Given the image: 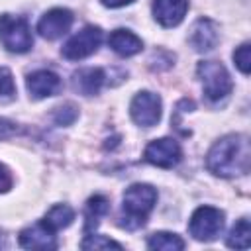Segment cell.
Masks as SVG:
<instances>
[{"label":"cell","mask_w":251,"mask_h":251,"mask_svg":"<svg viewBox=\"0 0 251 251\" xmlns=\"http://www.w3.org/2000/svg\"><path fill=\"white\" fill-rule=\"evenodd\" d=\"M131 120L141 127H151L161 120V98L155 92H137L129 104Z\"/></svg>","instance_id":"7"},{"label":"cell","mask_w":251,"mask_h":251,"mask_svg":"<svg viewBox=\"0 0 251 251\" xmlns=\"http://www.w3.org/2000/svg\"><path fill=\"white\" fill-rule=\"evenodd\" d=\"M188 41L190 45L204 53V51H212L218 41H220V31H218V24L212 22L210 18H200L194 22L192 29H190V35H188Z\"/></svg>","instance_id":"10"},{"label":"cell","mask_w":251,"mask_h":251,"mask_svg":"<svg viewBox=\"0 0 251 251\" xmlns=\"http://www.w3.org/2000/svg\"><path fill=\"white\" fill-rule=\"evenodd\" d=\"M76 116H78V112H76V108H75L73 104H65V106H61V108H57V110L53 112V120H55V124H59V126H69V124H73V122L76 120Z\"/></svg>","instance_id":"23"},{"label":"cell","mask_w":251,"mask_h":251,"mask_svg":"<svg viewBox=\"0 0 251 251\" xmlns=\"http://www.w3.org/2000/svg\"><path fill=\"white\" fill-rule=\"evenodd\" d=\"M73 24V14L67 8H53L49 12H45L37 24V31L41 33V37L45 39H57L63 33L69 31Z\"/></svg>","instance_id":"9"},{"label":"cell","mask_w":251,"mask_h":251,"mask_svg":"<svg viewBox=\"0 0 251 251\" xmlns=\"http://www.w3.org/2000/svg\"><path fill=\"white\" fill-rule=\"evenodd\" d=\"M180 157H182L180 145L171 137L155 139L143 151V159L155 167H161V169H173L180 161Z\"/></svg>","instance_id":"8"},{"label":"cell","mask_w":251,"mask_h":251,"mask_svg":"<svg viewBox=\"0 0 251 251\" xmlns=\"http://www.w3.org/2000/svg\"><path fill=\"white\" fill-rule=\"evenodd\" d=\"M10 188H12V175L4 165H0V192H6Z\"/></svg>","instance_id":"24"},{"label":"cell","mask_w":251,"mask_h":251,"mask_svg":"<svg viewBox=\"0 0 251 251\" xmlns=\"http://www.w3.org/2000/svg\"><path fill=\"white\" fill-rule=\"evenodd\" d=\"M196 73H198V76L204 84V94H206L208 100H214V102L222 100L233 88L229 73L218 61H200Z\"/></svg>","instance_id":"4"},{"label":"cell","mask_w":251,"mask_h":251,"mask_svg":"<svg viewBox=\"0 0 251 251\" xmlns=\"http://www.w3.org/2000/svg\"><path fill=\"white\" fill-rule=\"evenodd\" d=\"M27 90L33 98H45V96H53L61 90V78L53 73V71H35L27 76L25 80Z\"/></svg>","instance_id":"13"},{"label":"cell","mask_w":251,"mask_h":251,"mask_svg":"<svg viewBox=\"0 0 251 251\" xmlns=\"http://www.w3.org/2000/svg\"><path fill=\"white\" fill-rule=\"evenodd\" d=\"M16 131H18L16 124H12V122H8V120H0V139H6V137H10V135H14Z\"/></svg>","instance_id":"25"},{"label":"cell","mask_w":251,"mask_h":251,"mask_svg":"<svg viewBox=\"0 0 251 251\" xmlns=\"http://www.w3.org/2000/svg\"><path fill=\"white\" fill-rule=\"evenodd\" d=\"M224 227V212L214 206H200L190 216L188 229L198 241H212L222 233Z\"/></svg>","instance_id":"5"},{"label":"cell","mask_w":251,"mask_h":251,"mask_svg":"<svg viewBox=\"0 0 251 251\" xmlns=\"http://www.w3.org/2000/svg\"><path fill=\"white\" fill-rule=\"evenodd\" d=\"M80 247L82 249H122V245L106 235H86L82 241H80Z\"/></svg>","instance_id":"20"},{"label":"cell","mask_w":251,"mask_h":251,"mask_svg":"<svg viewBox=\"0 0 251 251\" xmlns=\"http://www.w3.org/2000/svg\"><path fill=\"white\" fill-rule=\"evenodd\" d=\"M108 212H110V202H108L106 196H102V194L90 196L88 202H86V212H84V218H86L84 231L88 233V231L96 229V226L100 224V218L106 216Z\"/></svg>","instance_id":"16"},{"label":"cell","mask_w":251,"mask_h":251,"mask_svg":"<svg viewBox=\"0 0 251 251\" xmlns=\"http://www.w3.org/2000/svg\"><path fill=\"white\" fill-rule=\"evenodd\" d=\"M104 78L106 76H104L102 69H94V67L82 69V71H78L75 75V88L84 96H92L102 88Z\"/></svg>","instance_id":"15"},{"label":"cell","mask_w":251,"mask_h":251,"mask_svg":"<svg viewBox=\"0 0 251 251\" xmlns=\"http://www.w3.org/2000/svg\"><path fill=\"white\" fill-rule=\"evenodd\" d=\"M188 0H153V16L163 27H175L184 20Z\"/></svg>","instance_id":"11"},{"label":"cell","mask_w":251,"mask_h":251,"mask_svg":"<svg viewBox=\"0 0 251 251\" xmlns=\"http://www.w3.org/2000/svg\"><path fill=\"white\" fill-rule=\"evenodd\" d=\"M108 43L122 57H131V55L139 53L141 47H143V41L135 33H131L127 29H116V31H112Z\"/></svg>","instance_id":"14"},{"label":"cell","mask_w":251,"mask_h":251,"mask_svg":"<svg viewBox=\"0 0 251 251\" xmlns=\"http://www.w3.org/2000/svg\"><path fill=\"white\" fill-rule=\"evenodd\" d=\"M233 63L237 65V69H239L243 75H249V69H251L249 43H243V45H239V47L233 51Z\"/></svg>","instance_id":"22"},{"label":"cell","mask_w":251,"mask_h":251,"mask_svg":"<svg viewBox=\"0 0 251 251\" xmlns=\"http://www.w3.org/2000/svg\"><path fill=\"white\" fill-rule=\"evenodd\" d=\"M104 6L108 8H120V6H126V4H131L133 0H100Z\"/></svg>","instance_id":"26"},{"label":"cell","mask_w":251,"mask_h":251,"mask_svg":"<svg viewBox=\"0 0 251 251\" xmlns=\"http://www.w3.org/2000/svg\"><path fill=\"white\" fill-rule=\"evenodd\" d=\"M147 247H149V249H159V251H178V249L184 247V241H182L176 233L155 231V233L149 235Z\"/></svg>","instance_id":"18"},{"label":"cell","mask_w":251,"mask_h":251,"mask_svg":"<svg viewBox=\"0 0 251 251\" xmlns=\"http://www.w3.org/2000/svg\"><path fill=\"white\" fill-rule=\"evenodd\" d=\"M16 94V84L12 78V73L6 67H0V102L12 100Z\"/></svg>","instance_id":"21"},{"label":"cell","mask_w":251,"mask_h":251,"mask_svg":"<svg viewBox=\"0 0 251 251\" xmlns=\"http://www.w3.org/2000/svg\"><path fill=\"white\" fill-rule=\"evenodd\" d=\"M73 220H75V212H73V208L67 206V204H57V206H53V208L45 214V218H43L41 222H43L49 229L59 231V229L71 226Z\"/></svg>","instance_id":"17"},{"label":"cell","mask_w":251,"mask_h":251,"mask_svg":"<svg viewBox=\"0 0 251 251\" xmlns=\"http://www.w3.org/2000/svg\"><path fill=\"white\" fill-rule=\"evenodd\" d=\"M206 167L218 176H235L249 171V143L241 135H226L218 139L206 155Z\"/></svg>","instance_id":"1"},{"label":"cell","mask_w":251,"mask_h":251,"mask_svg":"<svg viewBox=\"0 0 251 251\" xmlns=\"http://www.w3.org/2000/svg\"><path fill=\"white\" fill-rule=\"evenodd\" d=\"M102 41V29L98 25H86L78 33H75L63 45V57L69 61H78L92 55Z\"/></svg>","instance_id":"6"},{"label":"cell","mask_w":251,"mask_h":251,"mask_svg":"<svg viewBox=\"0 0 251 251\" xmlns=\"http://www.w3.org/2000/svg\"><path fill=\"white\" fill-rule=\"evenodd\" d=\"M157 190L151 184H131L124 192L122 200V226L127 229L141 227L147 222V216L155 208Z\"/></svg>","instance_id":"2"},{"label":"cell","mask_w":251,"mask_h":251,"mask_svg":"<svg viewBox=\"0 0 251 251\" xmlns=\"http://www.w3.org/2000/svg\"><path fill=\"white\" fill-rule=\"evenodd\" d=\"M251 243V226L247 218H241L227 235V245L235 249H247Z\"/></svg>","instance_id":"19"},{"label":"cell","mask_w":251,"mask_h":251,"mask_svg":"<svg viewBox=\"0 0 251 251\" xmlns=\"http://www.w3.org/2000/svg\"><path fill=\"white\" fill-rule=\"evenodd\" d=\"M0 41L12 53H25L33 45L31 29L25 18L4 14L0 16Z\"/></svg>","instance_id":"3"},{"label":"cell","mask_w":251,"mask_h":251,"mask_svg":"<svg viewBox=\"0 0 251 251\" xmlns=\"http://www.w3.org/2000/svg\"><path fill=\"white\" fill-rule=\"evenodd\" d=\"M20 245L25 249H55V231L49 229L43 222H37L20 231Z\"/></svg>","instance_id":"12"}]
</instances>
